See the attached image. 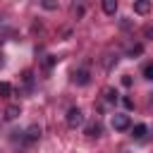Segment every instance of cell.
Masks as SVG:
<instances>
[{
	"instance_id": "obj_7",
	"label": "cell",
	"mask_w": 153,
	"mask_h": 153,
	"mask_svg": "<svg viewBox=\"0 0 153 153\" xmlns=\"http://www.w3.org/2000/svg\"><path fill=\"white\" fill-rule=\"evenodd\" d=\"M100 5H103V12L110 14V17L117 12V0H100Z\"/></svg>"
},
{
	"instance_id": "obj_9",
	"label": "cell",
	"mask_w": 153,
	"mask_h": 153,
	"mask_svg": "<svg viewBox=\"0 0 153 153\" xmlns=\"http://www.w3.org/2000/svg\"><path fill=\"white\" fill-rule=\"evenodd\" d=\"M146 134H148V127H146V124H136V127L131 129V136H134V139H143Z\"/></svg>"
},
{
	"instance_id": "obj_4",
	"label": "cell",
	"mask_w": 153,
	"mask_h": 153,
	"mask_svg": "<svg viewBox=\"0 0 153 153\" xmlns=\"http://www.w3.org/2000/svg\"><path fill=\"white\" fill-rule=\"evenodd\" d=\"M24 134V141H38L41 139V127L38 124H31L26 131H22Z\"/></svg>"
},
{
	"instance_id": "obj_17",
	"label": "cell",
	"mask_w": 153,
	"mask_h": 153,
	"mask_svg": "<svg viewBox=\"0 0 153 153\" xmlns=\"http://www.w3.org/2000/svg\"><path fill=\"white\" fill-rule=\"evenodd\" d=\"M122 84H124V86H131V76L124 74V76H122Z\"/></svg>"
},
{
	"instance_id": "obj_6",
	"label": "cell",
	"mask_w": 153,
	"mask_h": 153,
	"mask_svg": "<svg viewBox=\"0 0 153 153\" xmlns=\"http://www.w3.org/2000/svg\"><path fill=\"white\" fill-rule=\"evenodd\" d=\"M19 112H22V108H19V105H7V108H5V120H7V122H12V120H17V117H19Z\"/></svg>"
},
{
	"instance_id": "obj_8",
	"label": "cell",
	"mask_w": 153,
	"mask_h": 153,
	"mask_svg": "<svg viewBox=\"0 0 153 153\" xmlns=\"http://www.w3.org/2000/svg\"><path fill=\"white\" fill-rule=\"evenodd\" d=\"M103 100H105V103H117V91L110 88V86L103 88Z\"/></svg>"
},
{
	"instance_id": "obj_15",
	"label": "cell",
	"mask_w": 153,
	"mask_h": 153,
	"mask_svg": "<svg viewBox=\"0 0 153 153\" xmlns=\"http://www.w3.org/2000/svg\"><path fill=\"white\" fill-rule=\"evenodd\" d=\"M143 76L153 81V65H146V67H143Z\"/></svg>"
},
{
	"instance_id": "obj_3",
	"label": "cell",
	"mask_w": 153,
	"mask_h": 153,
	"mask_svg": "<svg viewBox=\"0 0 153 153\" xmlns=\"http://www.w3.org/2000/svg\"><path fill=\"white\" fill-rule=\"evenodd\" d=\"M72 81L79 84V86H86V84L91 81V76H88L86 69H74V72H72Z\"/></svg>"
},
{
	"instance_id": "obj_11",
	"label": "cell",
	"mask_w": 153,
	"mask_h": 153,
	"mask_svg": "<svg viewBox=\"0 0 153 153\" xmlns=\"http://www.w3.org/2000/svg\"><path fill=\"white\" fill-rule=\"evenodd\" d=\"M10 93H12V86H10L7 81H0V96H2V98H7Z\"/></svg>"
},
{
	"instance_id": "obj_2",
	"label": "cell",
	"mask_w": 153,
	"mask_h": 153,
	"mask_svg": "<svg viewBox=\"0 0 153 153\" xmlns=\"http://www.w3.org/2000/svg\"><path fill=\"white\" fill-rule=\"evenodd\" d=\"M81 122H84V112H81L79 108H69V110H67V127L76 129Z\"/></svg>"
},
{
	"instance_id": "obj_1",
	"label": "cell",
	"mask_w": 153,
	"mask_h": 153,
	"mask_svg": "<svg viewBox=\"0 0 153 153\" xmlns=\"http://www.w3.org/2000/svg\"><path fill=\"white\" fill-rule=\"evenodd\" d=\"M110 124H112V129H115V131H127V129L131 127V120H129V115L115 112V115H112V120H110Z\"/></svg>"
},
{
	"instance_id": "obj_18",
	"label": "cell",
	"mask_w": 153,
	"mask_h": 153,
	"mask_svg": "<svg viewBox=\"0 0 153 153\" xmlns=\"http://www.w3.org/2000/svg\"><path fill=\"white\" fill-rule=\"evenodd\" d=\"M2 65H5V55L0 53V67H2Z\"/></svg>"
},
{
	"instance_id": "obj_13",
	"label": "cell",
	"mask_w": 153,
	"mask_h": 153,
	"mask_svg": "<svg viewBox=\"0 0 153 153\" xmlns=\"http://www.w3.org/2000/svg\"><path fill=\"white\" fill-rule=\"evenodd\" d=\"M55 60H57L55 55H45V57H43V67H45V69H50V67L55 65Z\"/></svg>"
},
{
	"instance_id": "obj_12",
	"label": "cell",
	"mask_w": 153,
	"mask_h": 153,
	"mask_svg": "<svg viewBox=\"0 0 153 153\" xmlns=\"http://www.w3.org/2000/svg\"><path fill=\"white\" fill-rule=\"evenodd\" d=\"M141 53H143V45H141V43H136V45L129 48V57H136V55H141Z\"/></svg>"
},
{
	"instance_id": "obj_19",
	"label": "cell",
	"mask_w": 153,
	"mask_h": 153,
	"mask_svg": "<svg viewBox=\"0 0 153 153\" xmlns=\"http://www.w3.org/2000/svg\"><path fill=\"white\" fill-rule=\"evenodd\" d=\"M151 105H153V96H151Z\"/></svg>"
},
{
	"instance_id": "obj_14",
	"label": "cell",
	"mask_w": 153,
	"mask_h": 153,
	"mask_svg": "<svg viewBox=\"0 0 153 153\" xmlns=\"http://www.w3.org/2000/svg\"><path fill=\"white\" fill-rule=\"evenodd\" d=\"M43 10H57V0H41Z\"/></svg>"
},
{
	"instance_id": "obj_10",
	"label": "cell",
	"mask_w": 153,
	"mask_h": 153,
	"mask_svg": "<svg viewBox=\"0 0 153 153\" xmlns=\"http://www.w3.org/2000/svg\"><path fill=\"white\" fill-rule=\"evenodd\" d=\"M86 134H88V136H98V134H100V124H98V122H91V124L86 127Z\"/></svg>"
},
{
	"instance_id": "obj_5",
	"label": "cell",
	"mask_w": 153,
	"mask_h": 153,
	"mask_svg": "<svg viewBox=\"0 0 153 153\" xmlns=\"http://www.w3.org/2000/svg\"><path fill=\"white\" fill-rule=\"evenodd\" d=\"M151 7H153L151 0H134V12H136V14H148Z\"/></svg>"
},
{
	"instance_id": "obj_16",
	"label": "cell",
	"mask_w": 153,
	"mask_h": 153,
	"mask_svg": "<svg viewBox=\"0 0 153 153\" xmlns=\"http://www.w3.org/2000/svg\"><path fill=\"white\" fill-rule=\"evenodd\" d=\"M122 105H124L127 110H131V108H134V100H131L129 96H124V98H122Z\"/></svg>"
}]
</instances>
